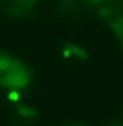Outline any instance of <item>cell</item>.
Returning a JSON list of instances; mask_svg holds the SVG:
<instances>
[{
	"instance_id": "obj_1",
	"label": "cell",
	"mask_w": 123,
	"mask_h": 126,
	"mask_svg": "<svg viewBox=\"0 0 123 126\" xmlns=\"http://www.w3.org/2000/svg\"><path fill=\"white\" fill-rule=\"evenodd\" d=\"M15 64V57L9 54H0V74H7Z\"/></svg>"
},
{
	"instance_id": "obj_2",
	"label": "cell",
	"mask_w": 123,
	"mask_h": 126,
	"mask_svg": "<svg viewBox=\"0 0 123 126\" xmlns=\"http://www.w3.org/2000/svg\"><path fill=\"white\" fill-rule=\"evenodd\" d=\"M64 56H66V57L73 56V57H81V59H83V57H86L88 54H86V50H83L81 47H78V46H74V44H73V46H67V47H66Z\"/></svg>"
},
{
	"instance_id": "obj_3",
	"label": "cell",
	"mask_w": 123,
	"mask_h": 126,
	"mask_svg": "<svg viewBox=\"0 0 123 126\" xmlns=\"http://www.w3.org/2000/svg\"><path fill=\"white\" fill-rule=\"evenodd\" d=\"M17 114L20 118H37V113L29 106H17Z\"/></svg>"
},
{
	"instance_id": "obj_4",
	"label": "cell",
	"mask_w": 123,
	"mask_h": 126,
	"mask_svg": "<svg viewBox=\"0 0 123 126\" xmlns=\"http://www.w3.org/2000/svg\"><path fill=\"white\" fill-rule=\"evenodd\" d=\"M111 29L116 32V35H118L120 40L123 42V17H118L116 20L111 22Z\"/></svg>"
},
{
	"instance_id": "obj_5",
	"label": "cell",
	"mask_w": 123,
	"mask_h": 126,
	"mask_svg": "<svg viewBox=\"0 0 123 126\" xmlns=\"http://www.w3.org/2000/svg\"><path fill=\"white\" fill-rule=\"evenodd\" d=\"M34 2H36V0H20L19 3L22 5V10L25 12V10H29L30 7H32V5H34Z\"/></svg>"
},
{
	"instance_id": "obj_6",
	"label": "cell",
	"mask_w": 123,
	"mask_h": 126,
	"mask_svg": "<svg viewBox=\"0 0 123 126\" xmlns=\"http://www.w3.org/2000/svg\"><path fill=\"white\" fill-rule=\"evenodd\" d=\"M9 99H10V101H19V99H20V94H19V89H10V94H9Z\"/></svg>"
},
{
	"instance_id": "obj_7",
	"label": "cell",
	"mask_w": 123,
	"mask_h": 126,
	"mask_svg": "<svg viewBox=\"0 0 123 126\" xmlns=\"http://www.w3.org/2000/svg\"><path fill=\"white\" fill-rule=\"evenodd\" d=\"M101 2H104V0H89V2H88V7H93V5H98V3H101Z\"/></svg>"
},
{
	"instance_id": "obj_8",
	"label": "cell",
	"mask_w": 123,
	"mask_h": 126,
	"mask_svg": "<svg viewBox=\"0 0 123 126\" xmlns=\"http://www.w3.org/2000/svg\"><path fill=\"white\" fill-rule=\"evenodd\" d=\"M17 2H20V0H17Z\"/></svg>"
}]
</instances>
